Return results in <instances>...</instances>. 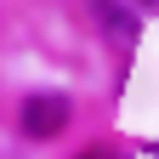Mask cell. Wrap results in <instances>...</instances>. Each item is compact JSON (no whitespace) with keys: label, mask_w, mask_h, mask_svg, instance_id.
<instances>
[{"label":"cell","mask_w":159,"mask_h":159,"mask_svg":"<svg viewBox=\"0 0 159 159\" xmlns=\"http://www.w3.org/2000/svg\"><path fill=\"white\" fill-rule=\"evenodd\" d=\"M91 11H97V23H102L119 46H131V40L142 34V23L159 11V0H91Z\"/></svg>","instance_id":"1"},{"label":"cell","mask_w":159,"mask_h":159,"mask_svg":"<svg viewBox=\"0 0 159 159\" xmlns=\"http://www.w3.org/2000/svg\"><path fill=\"white\" fill-rule=\"evenodd\" d=\"M68 125V97H51V91H40L23 102V131L29 136H57Z\"/></svg>","instance_id":"2"},{"label":"cell","mask_w":159,"mask_h":159,"mask_svg":"<svg viewBox=\"0 0 159 159\" xmlns=\"http://www.w3.org/2000/svg\"><path fill=\"white\" fill-rule=\"evenodd\" d=\"M80 159H102V153H80Z\"/></svg>","instance_id":"3"}]
</instances>
